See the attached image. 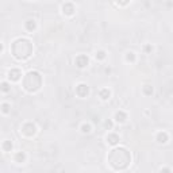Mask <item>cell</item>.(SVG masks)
<instances>
[{
  "label": "cell",
  "mask_w": 173,
  "mask_h": 173,
  "mask_svg": "<svg viewBox=\"0 0 173 173\" xmlns=\"http://www.w3.org/2000/svg\"><path fill=\"white\" fill-rule=\"evenodd\" d=\"M131 162V154L126 148H115L108 154V164L115 170L127 169Z\"/></svg>",
  "instance_id": "cell-1"
},
{
  "label": "cell",
  "mask_w": 173,
  "mask_h": 173,
  "mask_svg": "<svg viewBox=\"0 0 173 173\" xmlns=\"http://www.w3.org/2000/svg\"><path fill=\"white\" fill-rule=\"evenodd\" d=\"M11 53L19 61H25L32 54V43L27 38L15 39L11 45Z\"/></svg>",
  "instance_id": "cell-2"
},
{
  "label": "cell",
  "mask_w": 173,
  "mask_h": 173,
  "mask_svg": "<svg viewBox=\"0 0 173 173\" xmlns=\"http://www.w3.org/2000/svg\"><path fill=\"white\" fill-rule=\"evenodd\" d=\"M41 87H42V76L37 71H30L23 78V88L32 93L38 91Z\"/></svg>",
  "instance_id": "cell-3"
},
{
  "label": "cell",
  "mask_w": 173,
  "mask_h": 173,
  "mask_svg": "<svg viewBox=\"0 0 173 173\" xmlns=\"http://www.w3.org/2000/svg\"><path fill=\"white\" fill-rule=\"evenodd\" d=\"M22 134L26 135V137H32V135H35L37 133V126L31 122H28V123H25L22 126Z\"/></svg>",
  "instance_id": "cell-4"
},
{
  "label": "cell",
  "mask_w": 173,
  "mask_h": 173,
  "mask_svg": "<svg viewBox=\"0 0 173 173\" xmlns=\"http://www.w3.org/2000/svg\"><path fill=\"white\" fill-rule=\"evenodd\" d=\"M89 93V87L87 84H78L76 87V95L78 97H85V96H88Z\"/></svg>",
  "instance_id": "cell-5"
},
{
  "label": "cell",
  "mask_w": 173,
  "mask_h": 173,
  "mask_svg": "<svg viewBox=\"0 0 173 173\" xmlns=\"http://www.w3.org/2000/svg\"><path fill=\"white\" fill-rule=\"evenodd\" d=\"M76 66L77 68H85L87 65H88L89 60H88V57L85 56V54H80V56L76 57Z\"/></svg>",
  "instance_id": "cell-6"
},
{
  "label": "cell",
  "mask_w": 173,
  "mask_h": 173,
  "mask_svg": "<svg viewBox=\"0 0 173 173\" xmlns=\"http://www.w3.org/2000/svg\"><path fill=\"white\" fill-rule=\"evenodd\" d=\"M22 77V72L20 69H11L8 72V78H10L11 81H19Z\"/></svg>",
  "instance_id": "cell-7"
},
{
  "label": "cell",
  "mask_w": 173,
  "mask_h": 173,
  "mask_svg": "<svg viewBox=\"0 0 173 173\" xmlns=\"http://www.w3.org/2000/svg\"><path fill=\"white\" fill-rule=\"evenodd\" d=\"M62 12L66 16H72L74 14V6L72 3H64L62 4Z\"/></svg>",
  "instance_id": "cell-8"
},
{
  "label": "cell",
  "mask_w": 173,
  "mask_h": 173,
  "mask_svg": "<svg viewBox=\"0 0 173 173\" xmlns=\"http://www.w3.org/2000/svg\"><path fill=\"white\" fill-rule=\"evenodd\" d=\"M107 142H108L111 146H115L119 143V135L117 134H108L107 135Z\"/></svg>",
  "instance_id": "cell-9"
},
{
  "label": "cell",
  "mask_w": 173,
  "mask_h": 173,
  "mask_svg": "<svg viewBox=\"0 0 173 173\" xmlns=\"http://www.w3.org/2000/svg\"><path fill=\"white\" fill-rule=\"evenodd\" d=\"M126 119H127V114L123 112V111H118L115 114V120L118 123H123V122H126Z\"/></svg>",
  "instance_id": "cell-10"
},
{
  "label": "cell",
  "mask_w": 173,
  "mask_h": 173,
  "mask_svg": "<svg viewBox=\"0 0 173 173\" xmlns=\"http://www.w3.org/2000/svg\"><path fill=\"white\" fill-rule=\"evenodd\" d=\"M35 28H37V23L34 19H28V20L26 22V30H27V31L32 32Z\"/></svg>",
  "instance_id": "cell-11"
},
{
  "label": "cell",
  "mask_w": 173,
  "mask_h": 173,
  "mask_svg": "<svg viewBox=\"0 0 173 173\" xmlns=\"http://www.w3.org/2000/svg\"><path fill=\"white\" fill-rule=\"evenodd\" d=\"M168 134H166L165 131H161V133H158L157 134V142L158 143H165V142H168Z\"/></svg>",
  "instance_id": "cell-12"
},
{
  "label": "cell",
  "mask_w": 173,
  "mask_h": 173,
  "mask_svg": "<svg viewBox=\"0 0 173 173\" xmlns=\"http://www.w3.org/2000/svg\"><path fill=\"white\" fill-rule=\"evenodd\" d=\"M99 95H100V97H102L103 100H108L109 99V95H111V92H109L107 88H104V89H102V91L99 92Z\"/></svg>",
  "instance_id": "cell-13"
},
{
  "label": "cell",
  "mask_w": 173,
  "mask_h": 173,
  "mask_svg": "<svg viewBox=\"0 0 173 173\" xmlns=\"http://www.w3.org/2000/svg\"><path fill=\"white\" fill-rule=\"evenodd\" d=\"M25 160H26V154L23 152H18L15 154V161L16 162H25Z\"/></svg>",
  "instance_id": "cell-14"
},
{
  "label": "cell",
  "mask_w": 173,
  "mask_h": 173,
  "mask_svg": "<svg viewBox=\"0 0 173 173\" xmlns=\"http://www.w3.org/2000/svg\"><path fill=\"white\" fill-rule=\"evenodd\" d=\"M1 149H3L4 152H11V150H12V142L11 141H4L3 145H1Z\"/></svg>",
  "instance_id": "cell-15"
},
{
  "label": "cell",
  "mask_w": 173,
  "mask_h": 173,
  "mask_svg": "<svg viewBox=\"0 0 173 173\" xmlns=\"http://www.w3.org/2000/svg\"><path fill=\"white\" fill-rule=\"evenodd\" d=\"M81 131L84 133V134H89V133L92 131L91 124H89V123H84V124L81 126Z\"/></svg>",
  "instance_id": "cell-16"
},
{
  "label": "cell",
  "mask_w": 173,
  "mask_h": 173,
  "mask_svg": "<svg viewBox=\"0 0 173 173\" xmlns=\"http://www.w3.org/2000/svg\"><path fill=\"white\" fill-rule=\"evenodd\" d=\"M143 93H145L146 96H150L153 93V87L152 85H145L143 87Z\"/></svg>",
  "instance_id": "cell-17"
},
{
  "label": "cell",
  "mask_w": 173,
  "mask_h": 173,
  "mask_svg": "<svg viewBox=\"0 0 173 173\" xmlns=\"http://www.w3.org/2000/svg\"><path fill=\"white\" fill-rule=\"evenodd\" d=\"M104 58H106V52H104V50H99V52H97V53H96V60H104Z\"/></svg>",
  "instance_id": "cell-18"
},
{
  "label": "cell",
  "mask_w": 173,
  "mask_h": 173,
  "mask_svg": "<svg viewBox=\"0 0 173 173\" xmlns=\"http://www.w3.org/2000/svg\"><path fill=\"white\" fill-rule=\"evenodd\" d=\"M126 61H129V62H134V61H135V54L133 53V52L127 53V54H126Z\"/></svg>",
  "instance_id": "cell-19"
},
{
  "label": "cell",
  "mask_w": 173,
  "mask_h": 173,
  "mask_svg": "<svg viewBox=\"0 0 173 173\" xmlns=\"http://www.w3.org/2000/svg\"><path fill=\"white\" fill-rule=\"evenodd\" d=\"M10 104H8V103H3V104H1V111H3V114H8L10 112Z\"/></svg>",
  "instance_id": "cell-20"
},
{
  "label": "cell",
  "mask_w": 173,
  "mask_h": 173,
  "mask_svg": "<svg viewBox=\"0 0 173 173\" xmlns=\"http://www.w3.org/2000/svg\"><path fill=\"white\" fill-rule=\"evenodd\" d=\"M10 85H8V83H6V81H4V83H1V91H3V92H8V91H10Z\"/></svg>",
  "instance_id": "cell-21"
},
{
  "label": "cell",
  "mask_w": 173,
  "mask_h": 173,
  "mask_svg": "<svg viewBox=\"0 0 173 173\" xmlns=\"http://www.w3.org/2000/svg\"><path fill=\"white\" fill-rule=\"evenodd\" d=\"M104 124H106V127H107V129H112V122H111V120H107Z\"/></svg>",
  "instance_id": "cell-22"
},
{
  "label": "cell",
  "mask_w": 173,
  "mask_h": 173,
  "mask_svg": "<svg viewBox=\"0 0 173 173\" xmlns=\"http://www.w3.org/2000/svg\"><path fill=\"white\" fill-rule=\"evenodd\" d=\"M145 52H146V53H150V52H152V46H150V45H146V46H145Z\"/></svg>",
  "instance_id": "cell-23"
},
{
  "label": "cell",
  "mask_w": 173,
  "mask_h": 173,
  "mask_svg": "<svg viewBox=\"0 0 173 173\" xmlns=\"http://www.w3.org/2000/svg\"><path fill=\"white\" fill-rule=\"evenodd\" d=\"M161 173H170V169L169 168H162V169H161Z\"/></svg>",
  "instance_id": "cell-24"
},
{
  "label": "cell",
  "mask_w": 173,
  "mask_h": 173,
  "mask_svg": "<svg viewBox=\"0 0 173 173\" xmlns=\"http://www.w3.org/2000/svg\"><path fill=\"white\" fill-rule=\"evenodd\" d=\"M61 173H66V172H61Z\"/></svg>",
  "instance_id": "cell-25"
}]
</instances>
